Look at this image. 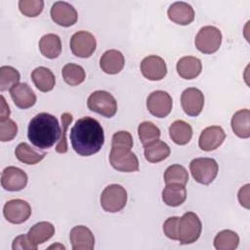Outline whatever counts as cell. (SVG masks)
<instances>
[{
    "label": "cell",
    "mask_w": 250,
    "mask_h": 250,
    "mask_svg": "<svg viewBox=\"0 0 250 250\" xmlns=\"http://www.w3.org/2000/svg\"><path fill=\"white\" fill-rule=\"evenodd\" d=\"M69 136L72 148L81 156L99 152L104 143L102 125L97 119L90 116L78 119L71 128Z\"/></svg>",
    "instance_id": "6da1fadb"
},
{
    "label": "cell",
    "mask_w": 250,
    "mask_h": 250,
    "mask_svg": "<svg viewBox=\"0 0 250 250\" xmlns=\"http://www.w3.org/2000/svg\"><path fill=\"white\" fill-rule=\"evenodd\" d=\"M62 129L54 115L41 112L36 114L28 124L27 138L36 147L46 149L60 141Z\"/></svg>",
    "instance_id": "7a4b0ae2"
},
{
    "label": "cell",
    "mask_w": 250,
    "mask_h": 250,
    "mask_svg": "<svg viewBox=\"0 0 250 250\" xmlns=\"http://www.w3.org/2000/svg\"><path fill=\"white\" fill-rule=\"evenodd\" d=\"M202 230L201 221L193 212L185 213L178 223V241L181 244H190L195 242Z\"/></svg>",
    "instance_id": "3957f363"
},
{
    "label": "cell",
    "mask_w": 250,
    "mask_h": 250,
    "mask_svg": "<svg viewBox=\"0 0 250 250\" xmlns=\"http://www.w3.org/2000/svg\"><path fill=\"white\" fill-rule=\"evenodd\" d=\"M100 201L104 211L117 213L121 211L127 203V191L120 185H109L102 191Z\"/></svg>",
    "instance_id": "277c9868"
},
{
    "label": "cell",
    "mask_w": 250,
    "mask_h": 250,
    "mask_svg": "<svg viewBox=\"0 0 250 250\" xmlns=\"http://www.w3.org/2000/svg\"><path fill=\"white\" fill-rule=\"evenodd\" d=\"M192 178L199 184L209 185L217 177L219 166L215 159L209 157L195 158L189 164Z\"/></svg>",
    "instance_id": "5b68a950"
},
{
    "label": "cell",
    "mask_w": 250,
    "mask_h": 250,
    "mask_svg": "<svg viewBox=\"0 0 250 250\" xmlns=\"http://www.w3.org/2000/svg\"><path fill=\"white\" fill-rule=\"evenodd\" d=\"M87 106L90 110L107 118L114 116L117 111V102L115 98L110 93L102 90L95 91L89 96Z\"/></svg>",
    "instance_id": "8992f818"
},
{
    "label": "cell",
    "mask_w": 250,
    "mask_h": 250,
    "mask_svg": "<svg viewBox=\"0 0 250 250\" xmlns=\"http://www.w3.org/2000/svg\"><path fill=\"white\" fill-rule=\"evenodd\" d=\"M221 30L213 25L201 27L194 39L196 49L203 54H213L217 52L221 46Z\"/></svg>",
    "instance_id": "52a82bcc"
},
{
    "label": "cell",
    "mask_w": 250,
    "mask_h": 250,
    "mask_svg": "<svg viewBox=\"0 0 250 250\" xmlns=\"http://www.w3.org/2000/svg\"><path fill=\"white\" fill-rule=\"evenodd\" d=\"M109 163L115 170L120 172H135L139 170L138 157L128 148L111 147Z\"/></svg>",
    "instance_id": "ba28073f"
},
{
    "label": "cell",
    "mask_w": 250,
    "mask_h": 250,
    "mask_svg": "<svg viewBox=\"0 0 250 250\" xmlns=\"http://www.w3.org/2000/svg\"><path fill=\"white\" fill-rule=\"evenodd\" d=\"M97 47L95 36L85 30L75 32L70 38V50L78 58H89Z\"/></svg>",
    "instance_id": "9c48e42d"
},
{
    "label": "cell",
    "mask_w": 250,
    "mask_h": 250,
    "mask_svg": "<svg viewBox=\"0 0 250 250\" xmlns=\"http://www.w3.org/2000/svg\"><path fill=\"white\" fill-rule=\"evenodd\" d=\"M173 101L171 96L161 90L150 93L146 99L147 110L155 117L164 118L172 110Z\"/></svg>",
    "instance_id": "30bf717a"
},
{
    "label": "cell",
    "mask_w": 250,
    "mask_h": 250,
    "mask_svg": "<svg viewBox=\"0 0 250 250\" xmlns=\"http://www.w3.org/2000/svg\"><path fill=\"white\" fill-rule=\"evenodd\" d=\"M3 215L5 219L12 224H21L30 217L31 207L25 200L19 198L11 199L4 205Z\"/></svg>",
    "instance_id": "8fae6325"
},
{
    "label": "cell",
    "mask_w": 250,
    "mask_h": 250,
    "mask_svg": "<svg viewBox=\"0 0 250 250\" xmlns=\"http://www.w3.org/2000/svg\"><path fill=\"white\" fill-rule=\"evenodd\" d=\"M26 173L15 166L6 167L1 174V186L9 191H19L27 185Z\"/></svg>",
    "instance_id": "7c38bea8"
},
{
    "label": "cell",
    "mask_w": 250,
    "mask_h": 250,
    "mask_svg": "<svg viewBox=\"0 0 250 250\" xmlns=\"http://www.w3.org/2000/svg\"><path fill=\"white\" fill-rule=\"evenodd\" d=\"M51 18L53 21L61 26L68 27L77 21V12L75 8L67 2H55L51 8Z\"/></svg>",
    "instance_id": "4fadbf2b"
},
{
    "label": "cell",
    "mask_w": 250,
    "mask_h": 250,
    "mask_svg": "<svg viewBox=\"0 0 250 250\" xmlns=\"http://www.w3.org/2000/svg\"><path fill=\"white\" fill-rule=\"evenodd\" d=\"M181 104L184 111L189 116H197L203 109L204 95L194 87L184 90L181 96Z\"/></svg>",
    "instance_id": "5bb4252c"
},
{
    "label": "cell",
    "mask_w": 250,
    "mask_h": 250,
    "mask_svg": "<svg viewBox=\"0 0 250 250\" xmlns=\"http://www.w3.org/2000/svg\"><path fill=\"white\" fill-rule=\"evenodd\" d=\"M141 71L144 77L151 81H158L165 77L167 66L161 57L151 55L146 57L141 62Z\"/></svg>",
    "instance_id": "9a60e30c"
},
{
    "label": "cell",
    "mask_w": 250,
    "mask_h": 250,
    "mask_svg": "<svg viewBox=\"0 0 250 250\" xmlns=\"http://www.w3.org/2000/svg\"><path fill=\"white\" fill-rule=\"evenodd\" d=\"M226 139V133L220 126H210L205 128L198 140L199 147L204 151H211L218 148Z\"/></svg>",
    "instance_id": "2e32d148"
},
{
    "label": "cell",
    "mask_w": 250,
    "mask_h": 250,
    "mask_svg": "<svg viewBox=\"0 0 250 250\" xmlns=\"http://www.w3.org/2000/svg\"><path fill=\"white\" fill-rule=\"evenodd\" d=\"M69 239L73 250H92L95 245L94 234L85 226L73 227L69 233Z\"/></svg>",
    "instance_id": "e0dca14e"
},
{
    "label": "cell",
    "mask_w": 250,
    "mask_h": 250,
    "mask_svg": "<svg viewBox=\"0 0 250 250\" xmlns=\"http://www.w3.org/2000/svg\"><path fill=\"white\" fill-rule=\"evenodd\" d=\"M10 95L14 104L21 109L29 108L36 103V95L26 83H19L15 85L11 88Z\"/></svg>",
    "instance_id": "ac0fdd59"
},
{
    "label": "cell",
    "mask_w": 250,
    "mask_h": 250,
    "mask_svg": "<svg viewBox=\"0 0 250 250\" xmlns=\"http://www.w3.org/2000/svg\"><path fill=\"white\" fill-rule=\"evenodd\" d=\"M168 18L180 25H188L194 20L193 8L186 2H175L168 8Z\"/></svg>",
    "instance_id": "d6986e66"
},
{
    "label": "cell",
    "mask_w": 250,
    "mask_h": 250,
    "mask_svg": "<svg viewBox=\"0 0 250 250\" xmlns=\"http://www.w3.org/2000/svg\"><path fill=\"white\" fill-rule=\"evenodd\" d=\"M125 64L124 56L120 51L111 49L105 51L100 59V66L102 70L107 74L119 73Z\"/></svg>",
    "instance_id": "ffe728a7"
},
{
    "label": "cell",
    "mask_w": 250,
    "mask_h": 250,
    "mask_svg": "<svg viewBox=\"0 0 250 250\" xmlns=\"http://www.w3.org/2000/svg\"><path fill=\"white\" fill-rule=\"evenodd\" d=\"M178 74L187 80H191L197 77L202 70V63L198 58L186 56L181 58L177 62Z\"/></svg>",
    "instance_id": "44dd1931"
},
{
    "label": "cell",
    "mask_w": 250,
    "mask_h": 250,
    "mask_svg": "<svg viewBox=\"0 0 250 250\" xmlns=\"http://www.w3.org/2000/svg\"><path fill=\"white\" fill-rule=\"evenodd\" d=\"M186 198L187 189L183 185L168 184L162 190V200L168 206H180L185 202Z\"/></svg>",
    "instance_id": "7402d4cb"
},
{
    "label": "cell",
    "mask_w": 250,
    "mask_h": 250,
    "mask_svg": "<svg viewBox=\"0 0 250 250\" xmlns=\"http://www.w3.org/2000/svg\"><path fill=\"white\" fill-rule=\"evenodd\" d=\"M39 50L47 59H56L61 55L62 42L61 38L54 33H48L39 40Z\"/></svg>",
    "instance_id": "603a6c76"
},
{
    "label": "cell",
    "mask_w": 250,
    "mask_h": 250,
    "mask_svg": "<svg viewBox=\"0 0 250 250\" xmlns=\"http://www.w3.org/2000/svg\"><path fill=\"white\" fill-rule=\"evenodd\" d=\"M31 79L35 87L41 92H49L53 90L56 83L55 75L45 66H38L33 69L31 72Z\"/></svg>",
    "instance_id": "cb8c5ba5"
},
{
    "label": "cell",
    "mask_w": 250,
    "mask_h": 250,
    "mask_svg": "<svg viewBox=\"0 0 250 250\" xmlns=\"http://www.w3.org/2000/svg\"><path fill=\"white\" fill-rule=\"evenodd\" d=\"M231 129L233 133L242 139L250 137V111L247 108L239 109L231 118Z\"/></svg>",
    "instance_id": "d4e9b609"
},
{
    "label": "cell",
    "mask_w": 250,
    "mask_h": 250,
    "mask_svg": "<svg viewBox=\"0 0 250 250\" xmlns=\"http://www.w3.org/2000/svg\"><path fill=\"white\" fill-rule=\"evenodd\" d=\"M169 135L175 144L184 146L191 140L192 128L184 120H176L169 127Z\"/></svg>",
    "instance_id": "484cf974"
},
{
    "label": "cell",
    "mask_w": 250,
    "mask_h": 250,
    "mask_svg": "<svg viewBox=\"0 0 250 250\" xmlns=\"http://www.w3.org/2000/svg\"><path fill=\"white\" fill-rule=\"evenodd\" d=\"M170 147L163 141L157 140L145 146V157L150 163H157L170 155Z\"/></svg>",
    "instance_id": "4316f807"
},
{
    "label": "cell",
    "mask_w": 250,
    "mask_h": 250,
    "mask_svg": "<svg viewBox=\"0 0 250 250\" xmlns=\"http://www.w3.org/2000/svg\"><path fill=\"white\" fill-rule=\"evenodd\" d=\"M26 234L34 244H42L55 234V227L49 222H39L32 226Z\"/></svg>",
    "instance_id": "83f0119b"
},
{
    "label": "cell",
    "mask_w": 250,
    "mask_h": 250,
    "mask_svg": "<svg viewBox=\"0 0 250 250\" xmlns=\"http://www.w3.org/2000/svg\"><path fill=\"white\" fill-rule=\"evenodd\" d=\"M15 155L21 162L28 165H34L40 162L45 157L46 153L35 150L27 143H21L15 149Z\"/></svg>",
    "instance_id": "f1b7e54d"
},
{
    "label": "cell",
    "mask_w": 250,
    "mask_h": 250,
    "mask_svg": "<svg viewBox=\"0 0 250 250\" xmlns=\"http://www.w3.org/2000/svg\"><path fill=\"white\" fill-rule=\"evenodd\" d=\"M239 244L238 234L230 229H224L214 238V247L217 250H234Z\"/></svg>",
    "instance_id": "f546056e"
},
{
    "label": "cell",
    "mask_w": 250,
    "mask_h": 250,
    "mask_svg": "<svg viewBox=\"0 0 250 250\" xmlns=\"http://www.w3.org/2000/svg\"><path fill=\"white\" fill-rule=\"evenodd\" d=\"M64 82L70 86H77L84 82L86 73L81 65L75 63H66L62 70Z\"/></svg>",
    "instance_id": "4dcf8cb0"
},
{
    "label": "cell",
    "mask_w": 250,
    "mask_h": 250,
    "mask_svg": "<svg viewBox=\"0 0 250 250\" xmlns=\"http://www.w3.org/2000/svg\"><path fill=\"white\" fill-rule=\"evenodd\" d=\"M188 181V173L187 169L180 164L169 166L164 172V182L168 184H179L186 186Z\"/></svg>",
    "instance_id": "1f68e13d"
},
{
    "label": "cell",
    "mask_w": 250,
    "mask_h": 250,
    "mask_svg": "<svg viewBox=\"0 0 250 250\" xmlns=\"http://www.w3.org/2000/svg\"><path fill=\"white\" fill-rule=\"evenodd\" d=\"M21 79L20 72L10 65L0 67V91L11 90L15 85L19 84Z\"/></svg>",
    "instance_id": "d6a6232c"
},
{
    "label": "cell",
    "mask_w": 250,
    "mask_h": 250,
    "mask_svg": "<svg viewBox=\"0 0 250 250\" xmlns=\"http://www.w3.org/2000/svg\"><path fill=\"white\" fill-rule=\"evenodd\" d=\"M138 134L144 146L159 140L161 135L159 128L150 121L142 122L138 127Z\"/></svg>",
    "instance_id": "836d02e7"
},
{
    "label": "cell",
    "mask_w": 250,
    "mask_h": 250,
    "mask_svg": "<svg viewBox=\"0 0 250 250\" xmlns=\"http://www.w3.org/2000/svg\"><path fill=\"white\" fill-rule=\"evenodd\" d=\"M44 8L42 0H20L19 9L21 13L28 18H35L41 14Z\"/></svg>",
    "instance_id": "e575fe53"
},
{
    "label": "cell",
    "mask_w": 250,
    "mask_h": 250,
    "mask_svg": "<svg viewBox=\"0 0 250 250\" xmlns=\"http://www.w3.org/2000/svg\"><path fill=\"white\" fill-rule=\"evenodd\" d=\"M61 118H62V131L61 139H60L58 145L56 146V151L58 153H65L68 149L67 143H66V131H67L68 125L71 123V121L73 119V116L68 112H64L62 114Z\"/></svg>",
    "instance_id": "d590c367"
},
{
    "label": "cell",
    "mask_w": 250,
    "mask_h": 250,
    "mask_svg": "<svg viewBox=\"0 0 250 250\" xmlns=\"http://www.w3.org/2000/svg\"><path fill=\"white\" fill-rule=\"evenodd\" d=\"M18 133V125L12 119L0 121V140L1 142L12 141Z\"/></svg>",
    "instance_id": "8d00e7d4"
},
{
    "label": "cell",
    "mask_w": 250,
    "mask_h": 250,
    "mask_svg": "<svg viewBox=\"0 0 250 250\" xmlns=\"http://www.w3.org/2000/svg\"><path fill=\"white\" fill-rule=\"evenodd\" d=\"M111 147H122L131 149L133 147L132 135L127 131H118L114 133L111 139Z\"/></svg>",
    "instance_id": "74e56055"
},
{
    "label": "cell",
    "mask_w": 250,
    "mask_h": 250,
    "mask_svg": "<svg viewBox=\"0 0 250 250\" xmlns=\"http://www.w3.org/2000/svg\"><path fill=\"white\" fill-rule=\"evenodd\" d=\"M180 217H170L168 218L164 224H163V231L164 234L173 240H178V223H179Z\"/></svg>",
    "instance_id": "f35d334b"
},
{
    "label": "cell",
    "mask_w": 250,
    "mask_h": 250,
    "mask_svg": "<svg viewBox=\"0 0 250 250\" xmlns=\"http://www.w3.org/2000/svg\"><path fill=\"white\" fill-rule=\"evenodd\" d=\"M13 250H36L37 245L34 244L27 236V234H21L17 236L12 243Z\"/></svg>",
    "instance_id": "ab89813d"
},
{
    "label": "cell",
    "mask_w": 250,
    "mask_h": 250,
    "mask_svg": "<svg viewBox=\"0 0 250 250\" xmlns=\"http://www.w3.org/2000/svg\"><path fill=\"white\" fill-rule=\"evenodd\" d=\"M249 187L250 185L247 184L238 191V201L240 205L246 209H249Z\"/></svg>",
    "instance_id": "60d3db41"
},
{
    "label": "cell",
    "mask_w": 250,
    "mask_h": 250,
    "mask_svg": "<svg viewBox=\"0 0 250 250\" xmlns=\"http://www.w3.org/2000/svg\"><path fill=\"white\" fill-rule=\"evenodd\" d=\"M10 116V108L7 104L3 96H1V111H0V121H4L9 119Z\"/></svg>",
    "instance_id": "b9f144b4"
},
{
    "label": "cell",
    "mask_w": 250,
    "mask_h": 250,
    "mask_svg": "<svg viewBox=\"0 0 250 250\" xmlns=\"http://www.w3.org/2000/svg\"><path fill=\"white\" fill-rule=\"evenodd\" d=\"M54 247H55V248H56V247H61L62 249H65V247H64L63 245H60V244H58V245H51L49 248H54Z\"/></svg>",
    "instance_id": "7bdbcfd3"
}]
</instances>
